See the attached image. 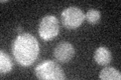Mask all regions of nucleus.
I'll list each match as a JSON object with an SVG mask.
<instances>
[{
    "mask_svg": "<svg viewBox=\"0 0 121 80\" xmlns=\"http://www.w3.org/2000/svg\"><path fill=\"white\" fill-rule=\"evenodd\" d=\"M12 67L13 64L10 56L3 50H1L0 51V72H1V75H4L10 72Z\"/></svg>",
    "mask_w": 121,
    "mask_h": 80,
    "instance_id": "8",
    "label": "nucleus"
},
{
    "mask_svg": "<svg viewBox=\"0 0 121 80\" xmlns=\"http://www.w3.org/2000/svg\"><path fill=\"white\" fill-rule=\"evenodd\" d=\"M11 51L15 61L21 66L27 67L39 57V43L31 34L20 33L13 40Z\"/></svg>",
    "mask_w": 121,
    "mask_h": 80,
    "instance_id": "1",
    "label": "nucleus"
},
{
    "mask_svg": "<svg viewBox=\"0 0 121 80\" xmlns=\"http://www.w3.org/2000/svg\"><path fill=\"white\" fill-rule=\"evenodd\" d=\"M60 32L59 20L54 15H47L39 24V34L43 40H51L56 36H58Z\"/></svg>",
    "mask_w": 121,
    "mask_h": 80,
    "instance_id": "4",
    "label": "nucleus"
},
{
    "mask_svg": "<svg viewBox=\"0 0 121 80\" xmlns=\"http://www.w3.org/2000/svg\"><path fill=\"white\" fill-rule=\"evenodd\" d=\"M85 19L91 25H96L101 19V11L97 9H90L85 14Z\"/></svg>",
    "mask_w": 121,
    "mask_h": 80,
    "instance_id": "9",
    "label": "nucleus"
},
{
    "mask_svg": "<svg viewBox=\"0 0 121 80\" xmlns=\"http://www.w3.org/2000/svg\"><path fill=\"white\" fill-rule=\"evenodd\" d=\"M94 60L100 66H107L112 60L111 51L104 46L98 47L94 52Z\"/></svg>",
    "mask_w": 121,
    "mask_h": 80,
    "instance_id": "6",
    "label": "nucleus"
},
{
    "mask_svg": "<svg viewBox=\"0 0 121 80\" xmlns=\"http://www.w3.org/2000/svg\"><path fill=\"white\" fill-rule=\"evenodd\" d=\"M62 24L68 29H76L80 27L85 20V13L81 8L70 6L65 8L60 13Z\"/></svg>",
    "mask_w": 121,
    "mask_h": 80,
    "instance_id": "3",
    "label": "nucleus"
},
{
    "mask_svg": "<svg viewBox=\"0 0 121 80\" xmlns=\"http://www.w3.org/2000/svg\"><path fill=\"white\" fill-rule=\"evenodd\" d=\"M17 31H20V32H21V31H22V28L18 26V27H17Z\"/></svg>",
    "mask_w": 121,
    "mask_h": 80,
    "instance_id": "10",
    "label": "nucleus"
},
{
    "mask_svg": "<svg viewBox=\"0 0 121 80\" xmlns=\"http://www.w3.org/2000/svg\"><path fill=\"white\" fill-rule=\"evenodd\" d=\"M99 78L101 80H120L121 73L114 67L106 66L103 70H101L99 74Z\"/></svg>",
    "mask_w": 121,
    "mask_h": 80,
    "instance_id": "7",
    "label": "nucleus"
},
{
    "mask_svg": "<svg viewBox=\"0 0 121 80\" xmlns=\"http://www.w3.org/2000/svg\"><path fill=\"white\" fill-rule=\"evenodd\" d=\"M75 55V48L69 42L63 41L56 44L54 50V56L59 62L66 63L73 59Z\"/></svg>",
    "mask_w": 121,
    "mask_h": 80,
    "instance_id": "5",
    "label": "nucleus"
},
{
    "mask_svg": "<svg viewBox=\"0 0 121 80\" xmlns=\"http://www.w3.org/2000/svg\"><path fill=\"white\" fill-rule=\"evenodd\" d=\"M35 75L41 80H64L66 78L63 68L52 60L40 62L35 68Z\"/></svg>",
    "mask_w": 121,
    "mask_h": 80,
    "instance_id": "2",
    "label": "nucleus"
}]
</instances>
